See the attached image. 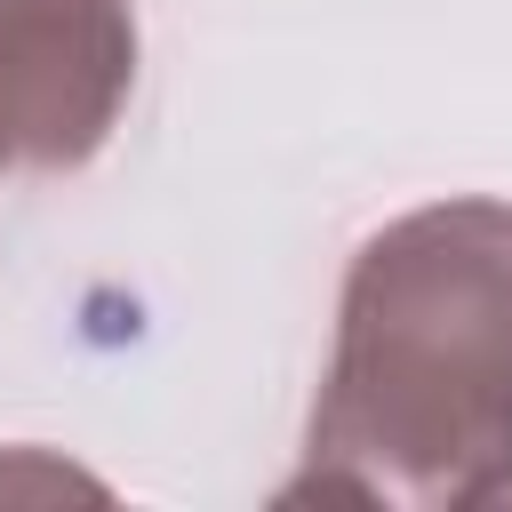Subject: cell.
I'll use <instances>...</instances> for the list:
<instances>
[{
    "mask_svg": "<svg viewBox=\"0 0 512 512\" xmlns=\"http://www.w3.org/2000/svg\"><path fill=\"white\" fill-rule=\"evenodd\" d=\"M512 488V200H432L360 240L288 496L488 504Z\"/></svg>",
    "mask_w": 512,
    "mask_h": 512,
    "instance_id": "6da1fadb",
    "label": "cell"
},
{
    "mask_svg": "<svg viewBox=\"0 0 512 512\" xmlns=\"http://www.w3.org/2000/svg\"><path fill=\"white\" fill-rule=\"evenodd\" d=\"M136 88L128 0H0V144L24 168H80Z\"/></svg>",
    "mask_w": 512,
    "mask_h": 512,
    "instance_id": "7a4b0ae2",
    "label": "cell"
},
{
    "mask_svg": "<svg viewBox=\"0 0 512 512\" xmlns=\"http://www.w3.org/2000/svg\"><path fill=\"white\" fill-rule=\"evenodd\" d=\"M0 160H8V144H0Z\"/></svg>",
    "mask_w": 512,
    "mask_h": 512,
    "instance_id": "3957f363",
    "label": "cell"
}]
</instances>
